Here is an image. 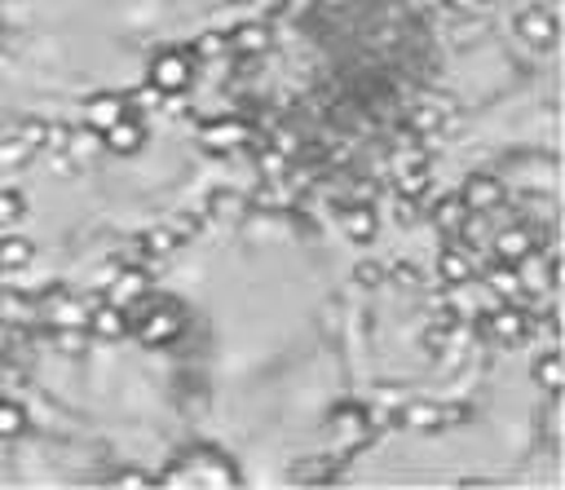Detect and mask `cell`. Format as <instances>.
<instances>
[{
  "mask_svg": "<svg viewBox=\"0 0 565 490\" xmlns=\"http://www.w3.org/2000/svg\"><path fill=\"white\" fill-rule=\"evenodd\" d=\"M154 486H190V490H234L243 486V472L234 468V459H225L212 446H190L168 472L154 477Z\"/></svg>",
  "mask_w": 565,
  "mask_h": 490,
  "instance_id": "6da1fadb",
  "label": "cell"
},
{
  "mask_svg": "<svg viewBox=\"0 0 565 490\" xmlns=\"http://www.w3.org/2000/svg\"><path fill=\"white\" fill-rule=\"evenodd\" d=\"M128 331L146 344V349H163V344H172L181 331H185V309L181 305H172V300H163V296H141V300H132L128 305Z\"/></svg>",
  "mask_w": 565,
  "mask_h": 490,
  "instance_id": "7a4b0ae2",
  "label": "cell"
},
{
  "mask_svg": "<svg viewBox=\"0 0 565 490\" xmlns=\"http://www.w3.org/2000/svg\"><path fill=\"white\" fill-rule=\"evenodd\" d=\"M327 428H331V446H335L340 455H349V450H358V446L371 441L375 419H371L366 406H358V402H340V406L327 415Z\"/></svg>",
  "mask_w": 565,
  "mask_h": 490,
  "instance_id": "3957f363",
  "label": "cell"
},
{
  "mask_svg": "<svg viewBox=\"0 0 565 490\" xmlns=\"http://www.w3.org/2000/svg\"><path fill=\"white\" fill-rule=\"evenodd\" d=\"M146 84L159 93H185L194 84V57L190 49H159L146 66Z\"/></svg>",
  "mask_w": 565,
  "mask_h": 490,
  "instance_id": "277c9868",
  "label": "cell"
},
{
  "mask_svg": "<svg viewBox=\"0 0 565 490\" xmlns=\"http://www.w3.org/2000/svg\"><path fill=\"white\" fill-rule=\"evenodd\" d=\"M35 309H40V322H49V327H84L93 300H84L71 287L53 283V287H44V296L35 300Z\"/></svg>",
  "mask_w": 565,
  "mask_h": 490,
  "instance_id": "5b68a950",
  "label": "cell"
},
{
  "mask_svg": "<svg viewBox=\"0 0 565 490\" xmlns=\"http://www.w3.org/2000/svg\"><path fill=\"white\" fill-rule=\"evenodd\" d=\"M477 322H481L486 340H494V344H503V349H512V344H521V340H525V309H521V305L499 300V305L481 309V313H477Z\"/></svg>",
  "mask_w": 565,
  "mask_h": 490,
  "instance_id": "8992f818",
  "label": "cell"
},
{
  "mask_svg": "<svg viewBox=\"0 0 565 490\" xmlns=\"http://www.w3.org/2000/svg\"><path fill=\"white\" fill-rule=\"evenodd\" d=\"M247 137H252V124L238 115H216V119L199 124V146L207 155H230V150L247 146Z\"/></svg>",
  "mask_w": 565,
  "mask_h": 490,
  "instance_id": "52a82bcc",
  "label": "cell"
},
{
  "mask_svg": "<svg viewBox=\"0 0 565 490\" xmlns=\"http://www.w3.org/2000/svg\"><path fill=\"white\" fill-rule=\"evenodd\" d=\"M503 199H508V190H503V177H494V172H472L459 190V203L477 216H494V207H503Z\"/></svg>",
  "mask_w": 565,
  "mask_h": 490,
  "instance_id": "ba28073f",
  "label": "cell"
},
{
  "mask_svg": "<svg viewBox=\"0 0 565 490\" xmlns=\"http://www.w3.org/2000/svg\"><path fill=\"white\" fill-rule=\"evenodd\" d=\"M516 35L525 44H534V49H552L556 44V18H552V9L547 4H525L516 13Z\"/></svg>",
  "mask_w": 565,
  "mask_h": 490,
  "instance_id": "9c48e42d",
  "label": "cell"
},
{
  "mask_svg": "<svg viewBox=\"0 0 565 490\" xmlns=\"http://www.w3.org/2000/svg\"><path fill=\"white\" fill-rule=\"evenodd\" d=\"M437 278H441L446 287L477 278V260H472V252H468L459 238H446V247L437 252Z\"/></svg>",
  "mask_w": 565,
  "mask_h": 490,
  "instance_id": "30bf717a",
  "label": "cell"
},
{
  "mask_svg": "<svg viewBox=\"0 0 565 490\" xmlns=\"http://www.w3.org/2000/svg\"><path fill=\"white\" fill-rule=\"evenodd\" d=\"M150 291V274L141 269V265H119L115 269V278L106 283V300L110 305H119V309H128L132 300H141Z\"/></svg>",
  "mask_w": 565,
  "mask_h": 490,
  "instance_id": "8fae6325",
  "label": "cell"
},
{
  "mask_svg": "<svg viewBox=\"0 0 565 490\" xmlns=\"http://www.w3.org/2000/svg\"><path fill=\"white\" fill-rule=\"evenodd\" d=\"M124 115H128V102H124V93H93V97L84 102V128H93V132H106V128H115Z\"/></svg>",
  "mask_w": 565,
  "mask_h": 490,
  "instance_id": "7c38bea8",
  "label": "cell"
},
{
  "mask_svg": "<svg viewBox=\"0 0 565 490\" xmlns=\"http://www.w3.org/2000/svg\"><path fill=\"white\" fill-rule=\"evenodd\" d=\"M102 146L110 150V155H141V146H146V119L141 115H124L115 128H106L102 132Z\"/></svg>",
  "mask_w": 565,
  "mask_h": 490,
  "instance_id": "4fadbf2b",
  "label": "cell"
},
{
  "mask_svg": "<svg viewBox=\"0 0 565 490\" xmlns=\"http://www.w3.org/2000/svg\"><path fill=\"white\" fill-rule=\"evenodd\" d=\"M397 424H402V428H411V433H441V428H446V406H441V402L411 397V402H402Z\"/></svg>",
  "mask_w": 565,
  "mask_h": 490,
  "instance_id": "5bb4252c",
  "label": "cell"
},
{
  "mask_svg": "<svg viewBox=\"0 0 565 490\" xmlns=\"http://www.w3.org/2000/svg\"><path fill=\"white\" fill-rule=\"evenodd\" d=\"M490 247H494V260L516 265L521 256H530V252L539 247V234H534L530 225H508V230H499V234L490 238Z\"/></svg>",
  "mask_w": 565,
  "mask_h": 490,
  "instance_id": "9a60e30c",
  "label": "cell"
},
{
  "mask_svg": "<svg viewBox=\"0 0 565 490\" xmlns=\"http://www.w3.org/2000/svg\"><path fill=\"white\" fill-rule=\"evenodd\" d=\"M84 331L97 335V340H124V335H128V309H119V305H110V300H97V305L88 309Z\"/></svg>",
  "mask_w": 565,
  "mask_h": 490,
  "instance_id": "2e32d148",
  "label": "cell"
},
{
  "mask_svg": "<svg viewBox=\"0 0 565 490\" xmlns=\"http://www.w3.org/2000/svg\"><path fill=\"white\" fill-rule=\"evenodd\" d=\"M225 40H230V53H238V57H265L274 49V31L265 22H243V26L225 31Z\"/></svg>",
  "mask_w": 565,
  "mask_h": 490,
  "instance_id": "e0dca14e",
  "label": "cell"
},
{
  "mask_svg": "<svg viewBox=\"0 0 565 490\" xmlns=\"http://www.w3.org/2000/svg\"><path fill=\"white\" fill-rule=\"evenodd\" d=\"M340 230H344V238H353V243H371V238L380 234V212H375L366 199H358V203H349V207L340 212Z\"/></svg>",
  "mask_w": 565,
  "mask_h": 490,
  "instance_id": "ac0fdd59",
  "label": "cell"
},
{
  "mask_svg": "<svg viewBox=\"0 0 565 490\" xmlns=\"http://www.w3.org/2000/svg\"><path fill=\"white\" fill-rule=\"evenodd\" d=\"M486 291L494 296V300H508V305H521L525 300V291H521V278H516V265H503V260H490V269H486Z\"/></svg>",
  "mask_w": 565,
  "mask_h": 490,
  "instance_id": "d6986e66",
  "label": "cell"
},
{
  "mask_svg": "<svg viewBox=\"0 0 565 490\" xmlns=\"http://www.w3.org/2000/svg\"><path fill=\"white\" fill-rule=\"evenodd\" d=\"M433 185V168L428 159H415V163H402L393 168V194H406V199H424Z\"/></svg>",
  "mask_w": 565,
  "mask_h": 490,
  "instance_id": "ffe728a7",
  "label": "cell"
},
{
  "mask_svg": "<svg viewBox=\"0 0 565 490\" xmlns=\"http://www.w3.org/2000/svg\"><path fill=\"white\" fill-rule=\"evenodd\" d=\"M0 322H9V327H35L40 322V309H35V300L26 296V291H13V287H4L0 291Z\"/></svg>",
  "mask_w": 565,
  "mask_h": 490,
  "instance_id": "44dd1931",
  "label": "cell"
},
{
  "mask_svg": "<svg viewBox=\"0 0 565 490\" xmlns=\"http://www.w3.org/2000/svg\"><path fill=\"white\" fill-rule=\"evenodd\" d=\"M530 375L539 380V388H547V393L556 397V393L565 388V358H561V349H556V344H547V349L534 358Z\"/></svg>",
  "mask_w": 565,
  "mask_h": 490,
  "instance_id": "7402d4cb",
  "label": "cell"
},
{
  "mask_svg": "<svg viewBox=\"0 0 565 490\" xmlns=\"http://www.w3.org/2000/svg\"><path fill=\"white\" fill-rule=\"evenodd\" d=\"M106 155V146H102V132H93V128H71V146H66V159L75 163V168H93L97 159Z\"/></svg>",
  "mask_w": 565,
  "mask_h": 490,
  "instance_id": "603a6c76",
  "label": "cell"
},
{
  "mask_svg": "<svg viewBox=\"0 0 565 490\" xmlns=\"http://www.w3.org/2000/svg\"><path fill=\"white\" fill-rule=\"evenodd\" d=\"M203 216H212V221H243L247 216V194L221 185V190H212L203 199Z\"/></svg>",
  "mask_w": 565,
  "mask_h": 490,
  "instance_id": "cb8c5ba5",
  "label": "cell"
},
{
  "mask_svg": "<svg viewBox=\"0 0 565 490\" xmlns=\"http://www.w3.org/2000/svg\"><path fill=\"white\" fill-rule=\"evenodd\" d=\"M428 221H433V230H437L441 238H455V234L463 230V221H468V207L459 203V194H446V199H437V203H433Z\"/></svg>",
  "mask_w": 565,
  "mask_h": 490,
  "instance_id": "d4e9b609",
  "label": "cell"
},
{
  "mask_svg": "<svg viewBox=\"0 0 565 490\" xmlns=\"http://www.w3.org/2000/svg\"><path fill=\"white\" fill-rule=\"evenodd\" d=\"M35 260V243L22 234H0V269H26Z\"/></svg>",
  "mask_w": 565,
  "mask_h": 490,
  "instance_id": "484cf974",
  "label": "cell"
},
{
  "mask_svg": "<svg viewBox=\"0 0 565 490\" xmlns=\"http://www.w3.org/2000/svg\"><path fill=\"white\" fill-rule=\"evenodd\" d=\"M291 481H296V486H327V481H335V459H327V455L300 459V464L291 468Z\"/></svg>",
  "mask_w": 565,
  "mask_h": 490,
  "instance_id": "4316f807",
  "label": "cell"
},
{
  "mask_svg": "<svg viewBox=\"0 0 565 490\" xmlns=\"http://www.w3.org/2000/svg\"><path fill=\"white\" fill-rule=\"evenodd\" d=\"M26 406L22 402H13V397H0V441H9V437H22L26 433Z\"/></svg>",
  "mask_w": 565,
  "mask_h": 490,
  "instance_id": "83f0119b",
  "label": "cell"
},
{
  "mask_svg": "<svg viewBox=\"0 0 565 490\" xmlns=\"http://www.w3.org/2000/svg\"><path fill=\"white\" fill-rule=\"evenodd\" d=\"M137 238H141V247H146L150 256H159V260H163V256H172V252L181 247V243L172 238V230H168V225H150V230H141Z\"/></svg>",
  "mask_w": 565,
  "mask_h": 490,
  "instance_id": "f1b7e54d",
  "label": "cell"
},
{
  "mask_svg": "<svg viewBox=\"0 0 565 490\" xmlns=\"http://www.w3.org/2000/svg\"><path fill=\"white\" fill-rule=\"evenodd\" d=\"M230 53V40H225V31H203L199 40H194V49H190V57L199 62H212V57H225Z\"/></svg>",
  "mask_w": 565,
  "mask_h": 490,
  "instance_id": "f546056e",
  "label": "cell"
},
{
  "mask_svg": "<svg viewBox=\"0 0 565 490\" xmlns=\"http://www.w3.org/2000/svg\"><path fill=\"white\" fill-rule=\"evenodd\" d=\"M66 146H71V124L49 119L44 124V141H40V155H66Z\"/></svg>",
  "mask_w": 565,
  "mask_h": 490,
  "instance_id": "4dcf8cb0",
  "label": "cell"
},
{
  "mask_svg": "<svg viewBox=\"0 0 565 490\" xmlns=\"http://www.w3.org/2000/svg\"><path fill=\"white\" fill-rule=\"evenodd\" d=\"M163 225L172 230L177 243H190V238H199V230H203V212H177V216H168Z\"/></svg>",
  "mask_w": 565,
  "mask_h": 490,
  "instance_id": "1f68e13d",
  "label": "cell"
},
{
  "mask_svg": "<svg viewBox=\"0 0 565 490\" xmlns=\"http://www.w3.org/2000/svg\"><path fill=\"white\" fill-rule=\"evenodd\" d=\"M26 216V199L18 190H0V234Z\"/></svg>",
  "mask_w": 565,
  "mask_h": 490,
  "instance_id": "d6a6232c",
  "label": "cell"
},
{
  "mask_svg": "<svg viewBox=\"0 0 565 490\" xmlns=\"http://www.w3.org/2000/svg\"><path fill=\"white\" fill-rule=\"evenodd\" d=\"M53 344H57V353H84L88 331L84 327H53Z\"/></svg>",
  "mask_w": 565,
  "mask_h": 490,
  "instance_id": "836d02e7",
  "label": "cell"
},
{
  "mask_svg": "<svg viewBox=\"0 0 565 490\" xmlns=\"http://www.w3.org/2000/svg\"><path fill=\"white\" fill-rule=\"evenodd\" d=\"M31 155H35V150H31L26 141H18V137H9V132L0 137V168H18V163H26Z\"/></svg>",
  "mask_w": 565,
  "mask_h": 490,
  "instance_id": "e575fe53",
  "label": "cell"
},
{
  "mask_svg": "<svg viewBox=\"0 0 565 490\" xmlns=\"http://www.w3.org/2000/svg\"><path fill=\"white\" fill-rule=\"evenodd\" d=\"M269 146H274L278 155H287V159H296V155H300V132H296V128H274V132H269Z\"/></svg>",
  "mask_w": 565,
  "mask_h": 490,
  "instance_id": "d590c367",
  "label": "cell"
},
{
  "mask_svg": "<svg viewBox=\"0 0 565 490\" xmlns=\"http://www.w3.org/2000/svg\"><path fill=\"white\" fill-rule=\"evenodd\" d=\"M44 124H49V119H31V115H26V119L13 128V137H18V141H26L31 150H40V141H44Z\"/></svg>",
  "mask_w": 565,
  "mask_h": 490,
  "instance_id": "8d00e7d4",
  "label": "cell"
},
{
  "mask_svg": "<svg viewBox=\"0 0 565 490\" xmlns=\"http://www.w3.org/2000/svg\"><path fill=\"white\" fill-rule=\"evenodd\" d=\"M393 221H397V225H415V221H419V199L393 194Z\"/></svg>",
  "mask_w": 565,
  "mask_h": 490,
  "instance_id": "74e56055",
  "label": "cell"
},
{
  "mask_svg": "<svg viewBox=\"0 0 565 490\" xmlns=\"http://www.w3.org/2000/svg\"><path fill=\"white\" fill-rule=\"evenodd\" d=\"M353 283H358V287H380V283H384V265H375V260L353 265Z\"/></svg>",
  "mask_w": 565,
  "mask_h": 490,
  "instance_id": "f35d334b",
  "label": "cell"
},
{
  "mask_svg": "<svg viewBox=\"0 0 565 490\" xmlns=\"http://www.w3.org/2000/svg\"><path fill=\"white\" fill-rule=\"evenodd\" d=\"M384 283H397V287L415 291V287H419V269H411V265H388V269H384Z\"/></svg>",
  "mask_w": 565,
  "mask_h": 490,
  "instance_id": "ab89813d",
  "label": "cell"
},
{
  "mask_svg": "<svg viewBox=\"0 0 565 490\" xmlns=\"http://www.w3.org/2000/svg\"><path fill=\"white\" fill-rule=\"evenodd\" d=\"M110 486H132V490H141V486H154V477H146V472H137V468H124V472L110 477Z\"/></svg>",
  "mask_w": 565,
  "mask_h": 490,
  "instance_id": "60d3db41",
  "label": "cell"
},
{
  "mask_svg": "<svg viewBox=\"0 0 565 490\" xmlns=\"http://www.w3.org/2000/svg\"><path fill=\"white\" fill-rule=\"evenodd\" d=\"M322 331H327V335L340 331V300H327V305H322Z\"/></svg>",
  "mask_w": 565,
  "mask_h": 490,
  "instance_id": "b9f144b4",
  "label": "cell"
},
{
  "mask_svg": "<svg viewBox=\"0 0 565 490\" xmlns=\"http://www.w3.org/2000/svg\"><path fill=\"white\" fill-rule=\"evenodd\" d=\"M13 344H18V327L0 322V358H4V353H13Z\"/></svg>",
  "mask_w": 565,
  "mask_h": 490,
  "instance_id": "7bdbcfd3",
  "label": "cell"
},
{
  "mask_svg": "<svg viewBox=\"0 0 565 490\" xmlns=\"http://www.w3.org/2000/svg\"><path fill=\"white\" fill-rule=\"evenodd\" d=\"M455 13H481L486 9V0H446Z\"/></svg>",
  "mask_w": 565,
  "mask_h": 490,
  "instance_id": "ee69618b",
  "label": "cell"
},
{
  "mask_svg": "<svg viewBox=\"0 0 565 490\" xmlns=\"http://www.w3.org/2000/svg\"><path fill=\"white\" fill-rule=\"evenodd\" d=\"M4 35H9V31H4V18H0V40H4Z\"/></svg>",
  "mask_w": 565,
  "mask_h": 490,
  "instance_id": "f6af8a7d",
  "label": "cell"
},
{
  "mask_svg": "<svg viewBox=\"0 0 565 490\" xmlns=\"http://www.w3.org/2000/svg\"><path fill=\"white\" fill-rule=\"evenodd\" d=\"M230 4H252V0H230Z\"/></svg>",
  "mask_w": 565,
  "mask_h": 490,
  "instance_id": "bcb514c9",
  "label": "cell"
},
{
  "mask_svg": "<svg viewBox=\"0 0 565 490\" xmlns=\"http://www.w3.org/2000/svg\"><path fill=\"white\" fill-rule=\"evenodd\" d=\"M4 132H9V128H4V119H0V137H4Z\"/></svg>",
  "mask_w": 565,
  "mask_h": 490,
  "instance_id": "7dc6e473",
  "label": "cell"
},
{
  "mask_svg": "<svg viewBox=\"0 0 565 490\" xmlns=\"http://www.w3.org/2000/svg\"><path fill=\"white\" fill-rule=\"evenodd\" d=\"M0 380H4V366H0Z\"/></svg>",
  "mask_w": 565,
  "mask_h": 490,
  "instance_id": "c3c4849f",
  "label": "cell"
}]
</instances>
